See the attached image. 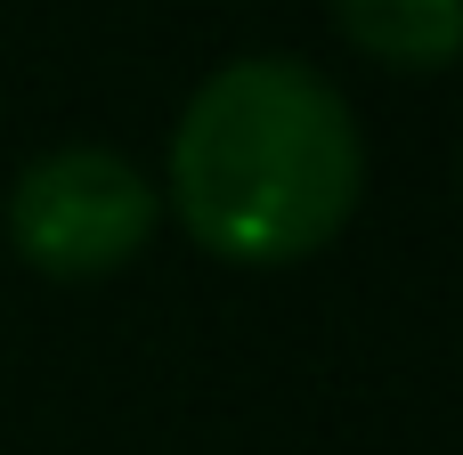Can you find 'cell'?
<instances>
[{
	"mask_svg": "<svg viewBox=\"0 0 463 455\" xmlns=\"http://www.w3.org/2000/svg\"><path fill=\"white\" fill-rule=\"evenodd\" d=\"M0 220H8L16 261H33L41 277L81 285V277H114V269H130L146 252L155 187L114 147H57V155L16 171Z\"/></svg>",
	"mask_w": 463,
	"mask_h": 455,
	"instance_id": "2",
	"label": "cell"
},
{
	"mask_svg": "<svg viewBox=\"0 0 463 455\" xmlns=\"http://www.w3.org/2000/svg\"><path fill=\"white\" fill-rule=\"evenodd\" d=\"M366 195L350 98L301 57L220 65L171 130L179 228L228 269H285L342 236Z\"/></svg>",
	"mask_w": 463,
	"mask_h": 455,
	"instance_id": "1",
	"label": "cell"
},
{
	"mask_svg": "<svg viewBox=\"0 0 463 455\" xmlns=\"http://www.w3.org/2000/svg\"><path fill=\"white\" fill-rule=\"evenodd\" d=\"M326 16L391 73H448L463 57V0H326Z\"/></svg>",
	"mask_w": 463,
	"mask_h": 455,
	"instance_id": "3",
	"label": "cell"
}]
</instances>
